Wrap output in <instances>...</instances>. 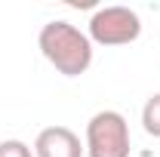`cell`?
Masks as SVG:
<instances>
[{"mask_svg": "<svg viewBox=\"0 0 160 157\" xmlns=\"http://www.w3.org/2000/svg\"><path fill=\"white\" fill-rule=\"evenodd\" d=\"M37 46L43 59L49 62L65 77H80L92 65V40L80 31L77 25L65 19H52L40 28Z\"/></svg>", "mask_w": 160, "mask_h": 157, "instance_id": "1", "label": "cell"}, {"mask_svg": "<svg viewBox=\"0 0 160 157\" xmlns=\"http://www.w3.org/2000/svg\"><path fill=\"white\" fill-rule=\"evenodd\" d=\"M86 157H129V123L120 111L105 108L86 123Z\"/></svg>", "mask_w": 160, "mask_h": 157, "instance_id": "2", "label": "cell"}, {"mask_svg": "<svg viewBox=\"0 0 160 157\" xmlns=\"http://www.w3.org/2000/svg\"><path fill=\"white\" fill-rule=\"evenodd\" d=\"M142 34V19L129 6H102L89 19L86 37L99 46H126Z\"/></svg>", "mask_w": 160, "mask_h": 157, "instance_id": "3", "label": "cell"}, {"mask_svg": "<svg viewBox=\"0 0 160 157\" xmlns=\"http://www.w3.org/2000/svg\"><path fill=\"white\" fill-rule=\"evenodd\" d=\"M86 148L74 129L68 126H46L34 139V157H83Z\"/></svg>", "mask_w": 160, "mask_h": 157, "instance_id": "4", "label": "cell"}, {"mask_svg": "<svg viewBox=\"0 0 160 157\" xmlns=\"http://www.w3.org/2000/svg\"><path fill=\"white\" fill-rule=\"evenodd\" d=\"M142 126H145L148 136L160 139V93H154L145 102V108H142Z\"/></svg>", "mask_w": 160, "mask_h": 157, "instance_id": "5", "label": "cell"}, {"mask_svg": "<svg viewBox=\"0 0 160 157\" xmlns=\"http://www.w3.org/2000/svg\"><path fill=\"white\" fill-rule=\"evenodd\" d=\"M0 157H34V148L25 145L22 139H3L0 142Z\"/></svg>", "mask_w": 160, "mask_h": 157, "instance_id": "6", "label": "cell"}]
</instances>
